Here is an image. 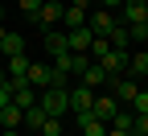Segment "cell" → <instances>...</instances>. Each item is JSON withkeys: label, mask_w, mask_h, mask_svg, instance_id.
Listing matches in <instances>:
<instances>
[{"label": "cell", "mask_w": 148, "mask_h": 136, "mask_svg": "<svg viewBox=\"0 0 148 136\" xmlns=\"http://www.w3.org/2000/svg\"><path fill=\"white\" fill-rule=\"evenodd\" d=\"M0 136H25V132H21V128H12V132H0Z\"/></svg>", "instance_id": "obj_27"}, {"label": "cell", "mask_w": 148, "mask_h": 136, "mask_svg": "<svg viewBox=\"0 0 148 136\" xmlns=\"http://www.w3.org/2000/svg\"><path fill=\"white\" fill-rule=\"evenodd\" d=\"M12 103L21 107V111H29V107H37V103H41V91H37V87H21V91L12 95Z\"/></svg>", "instance_id": "obj_12"}, {"label": "cell", "mask_w": 148, "mask_h": 136, "mask_svg": "<svg viewBox=\"0 0 148 136\" xmlns=\"http://www.w3.org/2000/svg\"><path fill=\"white\" fill-rule=\"evenodd\" d=\"M29 87H37V91H49V87H53V66L33 62V70H29Z\"/></svg>", "instance_id": "obj_10"}, {"label": "cell", "mask_w": 148, "mask_h": 136, "mask_svg": "<svg viewBox=\"0 0 148 136\" xmlns=\"http://www.w3.org/2000/svg\"><path fill=\"white\" fill-rule=\"evenodd\" d=\"M4 87H8V74H4V70H0V91H4ZM8 91H12V87H8Z\"/></svg>", "instance_id": "obj_26"}, {"label": "cell", "mask_w": 148, "mask_h": 136, "mask_svg": "<svg viewBox=\"0 0 148 136\" xmlns=\"http://www.w3.org/2000/svg\"><path fill=\"white\" fill-rule=\"evenodd\" d=\"M127 79H148V50H136L127 62Z\"/></svg>", "instance_id": "obj_13"}, {"label": "cell", "mask_w": 148, "mask_h": 136, "mask_svg": "<svg viewBox=\"0 0 148 136\" xmlns=\"http://www.w3.org/2000/svg\"><path fill=\"white\" fill-rule=\"evenodd\" d=\"M16 4H21L29 17H37V12H41V4H45V0H16Z\"/></svg>", "instance_id": "obj_22"}, {"label": "cell", "mask_w": 148, "mask_h": 136, "mask_svg": "<svg viewBox=\"0 0 148 136\" xmlns=\"http://www.w3.org/2000/svg\"><path fill=\"white\" fill-rule=\"evenodd\" d=\"M132 115H148V87H144L136 99H132Z\"/></svg>", "instance_id": "obj_20"}, {"label": "cell", "mask_w": 148, "mask_h": 136, "mask_svg": "<svg viewBox=\"0 0 148 136\" xmlns=\"http://www.w3.org/2000/svg\"><path fill=\"white\" fill-rule=\"evenodd\" d=\"M95 99H99V95L78 83V87L70 91V111H74V115H95Z\"/></svg>", "instance_id": "obj_3"}, {"label": "cell", "mask_w": 148, "mask_h": 136, "mask_svg": "<svg viewBox=\"0 0 148 136\" xmlns=\"http://www.w3.org/2000/svg\"><path fill=\"white\" fill-rule=\"evenodd\" d=\"M41 136H62V120H53V115H49L45 128H41Z\"/></svg>", "instance_id": "obj_21"}, {"label": "cell", "mask_w": 148, "mask_h": 136, "mask_svg": "<svg viewBox=\"0 0 148 136\" xmlns=\"http://www.w3.org/2000/svg\"><path fill=\"white\" fill-rule=\"evenodd\" d=\"M90 46H95V33H90V25L74 29L70 33V54H90Z\"/></svg>", "instance_id": "obj_9"}, {"label": "cell", "mask_w": 148, "mask_h": 136, "mask_svg": "<svg viewBox=\"0 0 148 136\" xmlns=\"http://www.w3.org/2000/svg\"><path fill=\"white\" fill-rule=\"evenodd\" d=\"M107 41H111V46H115V50H127V41H132V29H127V25L119 21L115 29H111V37H107Z\"/></svg>", "instance_id": "obj_18"}, {"label": "cell", "mask_w": 148, "mask_h": 136, "mask_svg": "<svg viewBox=\"0 0 148 136\" xmlns=\"http://www.w3.org/2000/svg\"><path fill=\"white\" fill-rule=\"evenodd\" d=\"M78 83H82V87H90V91H95V87H103V83H107V70H103V66L95 62V66H90V70L82 74V79H78Z\"/></svg>", "instance_id": "obj_17"}, {"label": "cell", "mask_w": 148, "mask_h": 136, "mask_svg": "<svg viewBox=\"0 0 148 136\" xmlns=\"http://www.w3.org/2000/svg\"><path fill=\"white\" fill-rule=\"evenodd\" d=\"M111 50H115V46H111L107 37H95V46H90V58H95V62H99V58H107Z\"/></svg>", "instance_id": "obj_19"}, {"label": "cell", "mask_w": 148, "mask_h": 136, "mask_svg": "<svg viewBox=\"0 0 148 136\" xmlns=\"http://www.w3.org/2000/svg\"><path fill=\"white\" fill-rule=\"evenodd\" d=\"M140 91H144V87H140L136 79H127V74H123V79H111V95H115L123 107H132V99H136Z\"/></svg>", "instance_id": "obj_4"}, {"label": "cell", "mask_w": 148, "mask_h": 136, "mask_svg": "<svg viewBox=\"0 0 148 136\" xmlns=\"http://www.w3.org/2000/svg\"><path fill=\"white\" fill-rule=\"evenodd\" d=\"M127 62H132L127 50H111L107 58H99V66L107 70V83H111V79H123V74H127Z\"/></svg>", "instance_id": "obj_2"}, {"label": "cell", "mask_w": 148, "mask_h": 136, "mask_svg": "<svg viewBox=\"0 0 148 136\" xmlns=\"http://www.w3.org/2000/svg\"><path fill=\"white\" fill-rule=\"evenodd\" d=\"M25 124V111L16 107V103H8L4 111H0V132H12V128H21Z\"/></svg>", "instance_id": "obj_11"}, {"label": "cell", "mask_w": 148, "mask_h": 136, "mask_svg": "<svg viewBox=\"0 0 148 136\" xmlns=\"http://www.w3.org/2000/svg\"><path fill=\"white\" fill-rule=\"evenodd\" d=\"M45 120H49V115H45V107H41V103L25 111V128H33V132H41V128H45Z\"/></svg>", "instance_id": "obj_16"}, {"label": "cell", "mask_w": 148, "mask_h": 136, "mask_svg": "<svg viewBox=\"0 0 148 136\" xmlns=\"http://www.w3.org/2000/svg\"><path fill=\"white\" fill-rule=\"evenodd\" d=\"M132 29V37H140V41H148V25H127Z\"/></svg>", "instance_id": "obj_23"}, {"label": "cell", "mask_w": 148, "mask_h": 136, "mask_svg": "<svg viewBox=\"0 0 148 136\" xmlns=\"http://www.w3.org/2000/svg\"><path fill=\"white\" fill-rule=\"evenodd\" d=\"M115 115H119V99H115V95H99V99H95V120L111 124Z\"/></svg>", "instance_id": "obj_8"}, {"label": "cell", "mask_w": 148, "mask_h": 136, "mask_svg": "<svg viewBox=\"0 0 148 136\" xmlns=\"http://www.w3.org/2000/svg\"><path fill=\"white\" fill-rule=\"evenodd\" d=\"M41 107H45V115L62 120V115L70 111V91H62V87H49V91H41Z\"/></svg>", "instance_id": "obj_1"}, {"label": "cell", "mask_w": 148, "mask_h": 136, "mask_svg": "<svg viewBox=\"0 0 148 136\" xmlns=\"http://www.w3.org/2000/svg\"><path fill=\"white\" fill-rule=\"evenodd\" d=\"M107 136H136V128H111Z\"/></svg>", "instance_id": "obj_25"}, {"label": "cell", "mask_w": 148, "mask_h": 136, "mask_svg": "<svg viewBox=\"0 0 148 136\" xmlns=\"http://www.w3.org/2000/svg\"><path fill=\"white\" fill-rule=\"evenodd\" d=\"M8 103H12V91H8V87H4V91H0V111H4V107H8Z\"/></svg>", "instance_id": "obj_24"}, {"label": "cell", "mask_w": 148, "mask_h": 136, "mask_svg": "<svg viewBox=\"0 0 148 136\" xmlns=\"http://www.w3.org/2000/svg\"><path fill=\"white\" fill-rule=\"evenodd\" d=\"M86 25H90V33H95V37H111V29H115L119 21H115L107 8H99V12H90V21H86Z\"/></svg>", "instance_id": "obj_7"}, {"label": "cell", "mask_w": 148, "mask_h": 136, "mask_svg": "<svg viewBox=\"0 0 148 136\" xmlns=\"http://www.w3.org/2000/svg\"><path fill=\"white\" fill-rule=\"evenodd\" d=\"M62 17H66V4H41V12L33 17L41 29H58L62 25Z\"/></svg>", "instance_id": "obj_6"}, {"label": "cell", "mask_w": 148, "mask_h": 136, "mask_svg": "<svg viewBox=\"0 0 148 136\" xmlns=\"http://www.w3.org/2000/svg\"><path fill=\"white\" fill-rule=\"evenodd\" d=\"M78 128H82V136H107L111 132V124L95 120V115H78Z\"/></svg>", "instance_id": "obj_14"}, {"label": "cell", "mask_w": 148, "mask_h": 136, "mask_svg": "<svg viewBox=\"0 0 148 136\" xmlns=\"http://www.w3.org/2000/svg\"><path fill=\"white\" fill-rule=\"evenodd\" d=\"M0 54H4V58H21L25 54V33H8L4 46H0Z\"/></svg>", "instance_id": "obj_15"}, {"label": "cell", "mask_w": 148, "mask_h": 136, "mask_svg": "<svg viewBox=\"0 0 148 136\" xmlns=\"http://www.w3.org/2000/svg\"><path fill=\"white\" fill-rule=\"evenodd\" d=\"M45 54L49 58H62V54H70V33L58 25V29H45Z\"/></svg>", "instance_id": "obj_5"}, {"label": "cell", "mask_w": 148, "mask_h": 136, "mask_svg": "<svg viewBox=\"0 0 148 136\" xmlns=\"http://www.w3.org/2000/svg\"><path fill=\"white\" fill-rule=\"evenodd\" d=\"M4 37H8V29H4V25H0V46H4Z\"/></svg>", "instance_id": "obj_28"}]
</instances>
